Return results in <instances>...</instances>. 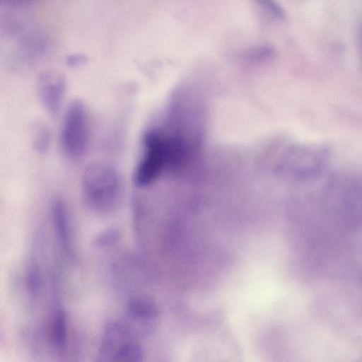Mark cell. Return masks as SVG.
<instances>
[{"instance_id":"1","label":"cell","mask_w":362,"mask_h":362,"mask_svg":"<svg viewBox=\"0 0 362 362\" xmlns=\"http://www.w3.org/2000/svg\"><path fill=\"white\" fill-rule=\"evenodd\" d=\"M81 191L86 207L98 214L115 211L120 202L122 185L117 168L106 162L86 166L82 175Z\"/></svg>"},{"instance_id":"2","label":"cell","mask_w":362,"mask_h":362,"mask_svg":"<svg viewBox=\"0 0 362 362\" xmlns=\"http://www.w3.org/2000/svg\"><path fill=\"white\" fill-rule=\"evenodd\" d=\"M331 157L330 148L323 144H296L286 149L279 162V171L297 182H307L319 177Z\"/></svg>"},{"instance_id":"3","label":"cell","mask_w":362,"mask_h":362,"mask_svg":"<svg viewBox=\"0 0 362 362\" xmlns=\"http://www.w3.org/2000/svg\"><path fill=\"white\" fill-rule=\"evenodd\" d=\"M89 124L87 109L81 100H73L65 111L59 134L64 154L77 160L86 153L89 143Z\"/></svg>"},{"instance_id":"4","label":"cell","mask_w":362,"mask_h":362,"mask_svg":"<svg viewBox=\"0 0 362 362\" xmlns=\"http://www.w3.org/2000/svg\"><path fill=\"white\" fill-rule=\"evenodd\" d=\"M167 167V148L164 134L158 129L147 130L143 137V152L135 168L133 181L144 188L154 182Z\"/></svg>"},{"instance_id":"5","label":"cell","mask_w":362,"mask_h":362,"mask_svg":"<svg viewBox=\"0 0 362 362\" xmlns=\"http://www.w3.org/2000/svg\"><path fill=\"white\" fill-rule=\"evenodd\" d=\"M38 98L51 115H55L60 109L66 90V81L64 75L55 70L42 72L37 78Z\"/></svg>"},{"instance_id":"6","label":"cell","mask_w":362,"mask_h":362,"mask_svg":"<svg viewBox=\"0 0 362 362\" xmlns=\"http://www.w3.org/2000/svg\"><path fill=\"white\" fill-rule=\"evenodd\" d=\"M134 340L132 329L120 322L108 323L100 340L99 354L103 361H112L116 351L128 341Z\"/></svg>"},{"instance_id":"7","label":"cell","mask_w":362,"mask_h":362,"mask_svg":"<svg viewBox=\"0 0 362 362\" xmlns=\"http://www.w3.org/2000/svg\"><path fill=\"white\" fill-rule=\"evenodd\" d=\"M51 212L54 231L61 248L66 255L72 258L74 254L69 221L64 202L60 198H54L52 202Z\"/></svg>"},{"instance_id":"8","label":"cell","mask_w":362,"mask_h":362,"mask_svg":"<svg viewBox=\"0 0 362 362\" xmlns=\"http://www.w3.org/2000/svg\"><path fill=\"white\" fill-rule=\"evenodd\" d=\"M126 314L134 320L149 321L158 317V310L152 301L144 298H133L127 303Z\"/></svg>"},{"instance_id":"9","label":"cell","mask_w":362,"mask_h":362,"mask_svg":"<svg viewBox=\"0 0 362 362\" xmlns=\"http://www.w3.org/2000/svg\"><path fill=\"white\" fill-rule=\"evenodd\" d=\"M67 318L64 310L59 303H56L52 323V341L54 347L63 349L67 341Z\"/></svg>"},{"instance_id":"10","label":"cell","mask_w":362,"mask_h":362,"mask_svg":"<svg viewBox=\"0 0 362 362\" xmlns=\"http://www.w3.org/2000/svg\"><path fill=\"white\" fill-rule=\"evenodd\" d=\"M144 351L135 340L128 341L115 354L112 361L118 362H140L143 360Z\"/></svg>"},{"instance_id":"11","label":"cell","mask_w":362,"mask_h":362,"mask_svg":"<svg viewBox=\"0 0 362 362\" xmlns=\"http://www.w3.org/2000/svg\"><path fill=\"white\" fill-rule=\"evenodd\" d=\"M32 142L35 151L40 154L49 148L50 134L48 128L41 122H36L32 128Z\"/></svg>"},{"instance_id":"12","label":"cell","mask_w":362,"mask_h":362,"mask_svg":"<svg viewBox=\"0 0 362 362\" xmlns=\"http://www.w3.org/2000/svg\"><path fill=\"white\" fill-rule=\"evenodd\" d=\"M27 284L30 293L36 296L42 288V281L38 264L31 261L29 264L27 272Z\"/></svg>"},{"instance_id":"13","label":"cell","mask_w":362,"mask_h":362,"mask_svg":"<svg viewBox=\"0 0 362 362\" xmlns=\"http://www.w3.org/2000/svg\"><path fill=\"white\" fill-rule=\"evenodd\" d=\"M263 11L279 21L287 18L286 11L277 0H252Z\"/></svg>"},{"instance_id":"14","label":"cell","mask_w":362,"mask_h":362,"mask_svg":"<svg viewBox=\"0 0 362 362\" xmlns=\"http://www.w3.org/2000/svg\"><path fill=\"white\" fill-rule=\"evenodd\" d=\"M121 237L122 232L119 228H110L100 233L94 243L98 247H106L115 244Z\"/></svg>"},{"instance_id":"15","label":"cell","mask_w":362,"mask_h":362,"mask_svg":"<svg viewBox=\"0 0 362 362\" xmlns=\"http://www.w3.org/2000/svg\"><path fill=\"white\" fill-rule=\"evenodd\" d=\"M274 52V47L269 45H259L248 50L246 52V57L252 60H264L272 57Z\"/></svg>"},{"instance_id":"16","label":"cell","mask_w":362,"mask_h":362,"mask_svg":"<svg viewBox=\"0 0 362 362\" xmlns=\"http://www.w3.org/2000/svg\"><path fill=\"white\" fill-rule=\"evenodd\" d=\"M88 62V58L81 54H72L66 57V64L71 68H78L83 66Z\"/></svg>"},{"instance_id":"17","label":"cell","mask_w":362,"mask_h":362,"mask_svg":"<svg viewBox=\"0 0 362 362\" xmlns=\"http://www.w3.org/2000/svg\"><path fill=\"white\" fill-rule=\"evenodd\" d=\"M13 2H17V3H21V2H24L25 1H28V0H11Z\"/></svg>"}]
</instances>
